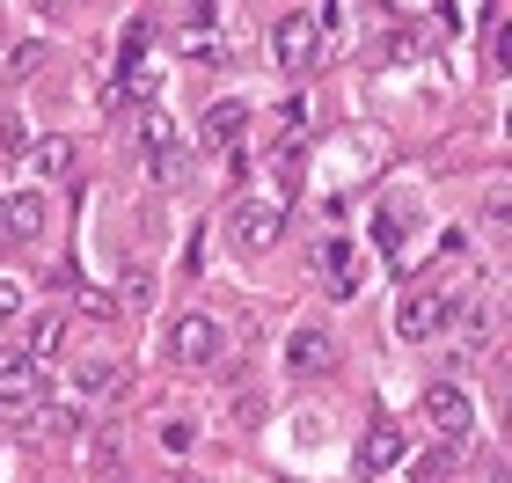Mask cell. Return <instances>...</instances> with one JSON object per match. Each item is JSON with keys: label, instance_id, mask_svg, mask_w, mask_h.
Instances as JSON below:
<instances>
[{"label": "cell", "instance_id": "13", "mask_svg": "<svg viewBox=\"0 0 512 483\" xmlns=\"http://www.w3.org/2000/svg\"><path fill=\"white\" fill-rule=\"evenodd\" d=\"M22 154H30V169L44 183H59L66 169H74V140H37V147H22Z\"/></svg>", "mask_w": 512, "mask_h": 483}, {"label": "cell", "instance_id": "18", "mask_svg": "<svg viewBox=\"0 0 512 483\" xmlns=\"http://www.w3.org/2000/svg\"><path fill=\"white\" fill-rule=\"evenodd\" d=\"M154 440L169 447V454H191V440H198V425H191V418H161V425H154Z\"/></svg>", "mask_w": 512, "mask_h": 483}, {"label": "cell", "instance_id": "8", "mask_svg": "<svg viewBox=\"0 0 512 483\" xmlns=\"http://www.w3.org/2000/svg\"><path fill=\"white\" fill-rule=\"evenodd\" d=\"M315 264H322V279H330V293H359L366 286V264H359V242H344V235H330L315 249Z\"/></svg>", "mask_w": 512, "mask_h": 483}, {"label": "cell", "instance_id": "4", "mask_svg": "<svg viewBox=\"0 0 512 483\" xmlns=\"http://www.w3.org/2000/svg\"><path fill=\"white\" fill-rule=\"evenodd\" d=\"M454 322V301L447 293H432V286H417V293H403L395 301V337L403 344H425V337H439Z\"/></svg>", "mask_w": 512, "mask_h": 483}, {"label": "cell", "instance_id": "22", "mask_svg": "<svg viewBox=\"0 0 512 483\" xmlns=\"http://www.w3.org/2000/svg\"><path fill=\"white\" fill-rule=\"evenodd\" d=\"M15 315H22V286L0 279V322H15Z\"/></svg>", "mask_w": 512, "mask_h": 483}, {"label": "cell", "instance_id": "9", "mask_svg": "<svg viewBox=\"0 0 512 483\" xmlns=\"http://www.w3.org/2000/svg\"><path fill=\"white\" fill-rule=\"evenodd\" d=\"M147 169H154L161 183H183V176H191V154L176 147L169 118H147Z\"/></svg>", "mask_w": 512, "mask_h": 483}, {"label": "cell", "instance_id": "7", "mask_svg": "<svg viewBox=\"0 0 512 483\" xmlns=\"http://www.w3.org/2000/svg\"><path fill=\"white\" fill-rule=\"evenodd\" d=\"M44 220H52V198L44 191H8L0 198V242H37Z\"/></svg>", "mask_w": 512, "mask_h": 483}, {"label": "cell", "instance_id": "21", "mask_svg": "<svg viewBox=\"0 0 512 483\" xmlns=\"http://www.w3.org/2000/svg\"><path fill=\"white\" fill-rule=\"evenodd\" d=\"M30 147V132H22V118H0V154H22Z\"/></svg>", "mask_w": 512, "mask_h": 483}, {"label": "cell", "instance_id": "11", "mask_svg": "<svg viewBox=\"0 0 512 483\" xmlns=\"http://www.w3.org/2000/svg\"><path fill=\"white\" fill-rule=\"evenodd\" d=\"M242 125H249V103H242V96H220L213 110H205V132H198V140H205V147H235Z\"/></svg>", "mask_w": 512, "mask_h": 483}, {"label": "cell", "instance_id": "14", "mask_svg": "<svg viewBox=\"0 0 512 483\" xmlns=\"http://www.w3.org/2000/svg\"><path fill=\"white\" fill-rule=\"evenodd\" d=\"M176 52H183V59H213V52H220V30H213L205 15L183 22V30H176Z\"/></svg>", "mask_w": 512, "mask_h": 483}, {"label": "cell", "instance_id": "23", "mask_svg": "<svg viewBox=\"0 0 512 483\" xmlns=\"http://www.w3.org/2000/svg\"><path fill=\"white\" fill-rule=\"evenodd\" d=\"M176 483H213V476H176Z\"/></svg>", "mask_w": 512, "mask_h": 483}, {"label": "cell", "instance_id": "17", "mask_svg": "<svg viewBox=\"0 0 512 483\" xmlns=\"http://www.w3.org/2000/svg\"><path fill=\"white\" fill-rule=\"evenodd\" d=\"M491 337H498V308H469L461 315V344H469V352H483Z\"/></svg>", "mask_w": 512, "mask_h": 483}, {"label": "cell", "instance_id": "12", "mask_svg": "<svg viewBox=\"0 0 512 483\" xmlns=\"http://www.w3.org/2000/svg\"><path fill=\"white\" fill-rule=\"evenodd\" d=\"M286 374H330V337L322 330H293L286 337Z\"/></svg>", "mask_w": 512, "mask_h": 483}, {"label": "cell", "instance_id": "24", "mask_svg": "<svg viewBox=\"0 0 512 483\" xmlns=\"http://www.w3.org/2000/svg\"><path fill=\"white\" fill-rule=\"evenodd\" d=\"M37 8H59V0H37Z\"/></svg>", "mask_w": 512, "mask_h": 483}, {"label": "cell", "instance_id": "1", "mask_svg": "<svg viewBox=\"0 0 512 483\" xmlns=\"http://www.w3.org/2000/svg\"><path fill=\"white\" fill-rule=\"evenodd\" d=\"M44 410V366L30 352H8L0 359V425H30Z\"/></svg>", "mask_w": 512, "mask_h": 483}, {"label": "cell", "instance_id": "6", "mask_svg": "<svg viewBox=\"0 0 512 483\" xmlns=\"http://www.w3.org/2000/svg\"><path fill=\"white\" fill-rule=\"evenodd\" d=\"M227 235H235V249H249V257H264V249H278L286 242V213H278V205H235V213H227Z\"/></svg>", "mask_w": 512, "mask_h": 483}, {"label": "cell", "instance_id": "20", "mask_svg": "<svg viewBox=\"0 0 512 483\" xmlns=\"http://www.w3.org/2000/svg\"><path fill=\"white\" fill-rule=\"evenodd\" d=\"M154 301V279H147V271H132V279H125V308H147Z\"/></svg>", "mask_w": 512, "mask_h": 483}, {"label": "cell", "instance_id": "10", "mask_svg": "<svg viewBox=\"0 0 512 483\" xmlns=\"http://www.w3.org/2000/svg\"><path fill=\"white\" fill-rule=\"evenodd\" d=\"M410 454V440H403V425H366V440H359V476H381V469H395Z\"/></svg>", "mask_w": 512, "mask_h": 483}, {"label": "cell", "instance_id": "15", "mask_svg": "<svg viewBox=\"0 0 512 483\" xmlns=\"http://www.w3.org/2000/svg\"><path fill=\"white\" fill-rule=\"evenodd\" d=\"M125 381V366H110V359H81L74 366V388H81V396H103V388H118Z\"/></svg>", "mask_w": 512, "mask_h": 483}, {"label": "cell", "instance_id": "5", "mask_svg": "<svg viewBox=\"0 0 512 483\" xmlns=\"http://www.w3.org/2000/svg\"><path fill=\"white\" fill-rule=\"evenodd\" d=\"M315 52H322L315 15H278V22H271V59H278V74H308Z\"/></svg>", "mask_w": 512, "mask_h": 483}, {"label": "cell", "instance_id": "16", "mask_svg": "<svg viewBox=\"0 0 512 483\" xmlns=\"http://www.w3.org/2000/svg\"><path fill=\"white\" fill-rule=\"evenodd\" d=\"M59 344H66V315L52 308V315H37V322H30V359H52Z\"/></svg>", "mask_w": 512, "mask_h": 483}, {"label": "cell", "instance_id": "3", "mask_svg": "<svg viewBox=\"0 0 512 483\" xmlns=\"http://www.w3.org/2000/svg\"><path fill=\"white\" fill-rule=\"evenodd\" d=\"M161 344H169V359H176V366H213V359L227 352V330H220L213 315H176Z\"/></svg>", "mask_w": 512, "mask_h": 483}, {"label": "cell", "instance_id": "2", "mask_svg": "<svg viewBox=\"0 0 512 483\" xmlns=\"http://www.w3.org/2000/svg\"><path fill=\"white\" fill-rule=\"evenodd\" d=\"M425 425H432L447 447H461V440L476 432V403H469V388H461V381H432V388H425Z\"/></svg>", "mask_w": 512, "mask_h": 483}, {"label": "cell", "instance_id": "19", "mask_svg": "<svg viewBox=\"0 0 512 483\" xmlns=\"http://www.w3.org/2000/svg\"><path fill=\"white\" fill-rule=\"evenodd\" d=\"M37 59H44V44H22V52L8 59V81H30V74H37Z\"/></svg>", "mask_w": 512, "mask_h": 483}]
</instances>
